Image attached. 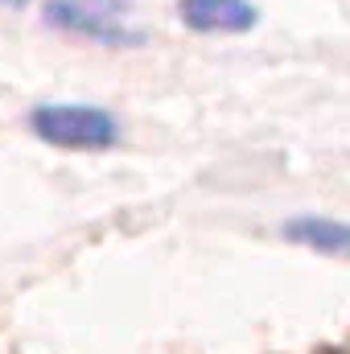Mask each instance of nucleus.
I'll list each match as a JSON object with an SVG mask.
<instances>
[{
	"instance_id": "2",
	"label": "nucleus",
	"mask_w": 350,
	"mask_h": 354,
	"mask_svg": "<svg viewBox=\"0 0 350 354\" xmlns=\"http://www.w3.org/2000/svg\"><path fill=\"white\" fill-rule=\"evenodd\" d=\"M124 0H46V25L99 46H140L145 33L124 25Z\"/></svg>"
},
{
	"instance_id": "3",
	"label": "nucleus",
	"mask_w": 350,
	"mask_h": 354,
	"mask_svg": "<svg viewBox=\"0 0 350 354\" xmlns=\"http://www.w3.org/2000/svg\"><path fill=\"white\" fill-rule=\"evenodd\" d=\"M177 17L194 33H248L260 25L252 0H177Z\"/></svg>"
},
{
	"instance_id": "4",
	"label": "nucleus",
	"mask_w": 350,
	"mask_h": 354,
	"mask_svg": "<svg viewBox=\"0 0 350 354\" xmlns=\"http://www.w3.org/2000/svg\"><path fill=\"white\" fill-rule=\"evenodd\" d=\"M280 235L297 248H309L317 256H334V260H350V223L326 218V214H297L280 223Z\"/></svg>"
},
{
	"instance_id": "5",
	"label": "nucleus",
	"mask_w": 350,
	"mask_h": 354,
	"mask_svg": "<svg viewBox=\"0 0 350 354\" xmlns=\"http://www.w3.org/2000/svg\"><path fill=\"white\" fill-rule=\"evenodd\" d=\"M0 4H4V8H25L29 0H0Z\"/></svg>"
},
{
	"instance_id": "1",
	"label": "nucleus",
	"mask_w": 350,
	"mask_h": 354,
	"mask_svg": "<svg viewBox=\"0 0 350 354\" xmlns=\"http://www.w3.org/2000/svg\"><path fill=\"white\" fill-rule=\"evenodd\" d=\"M29 128L37 140L66 153H103L120 145L116 115L95 103H42L29 111Z\"/></svg>"
}]
</instances>
